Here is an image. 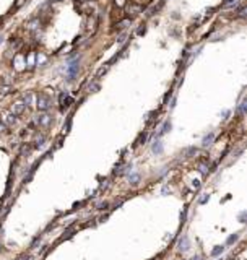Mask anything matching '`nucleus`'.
<instances>
[{"label": "nucleus", "instance_id": "obj_1", "mask_svg": "<svg viewBox=\"0 0 247 260\" xmlns=\"http://www.w3.org/2000/svg\"><path fill=\"white\" fill-rule=\"evenodd\" d=\"M36 107H38V111H47L50 107V99L46 95H39L38 96V103H36Z\"/></svg>", "mask_w": 247, "mask_h": 260}, {"label": "nucleus", "instance_id": "obj_2", "mask_svg": "<svg viewBox=\"0 0 247 260\" xmlns=\"http://www.w3.org/2000/svg\"><path fill=\"white\" fill-rule=\"evenodd\" d=\"M72 103H73V98L68 96L67 93H62V95H60V109H62V111L68 109Z\"/></svg>", "mask_w": 247, "mask_h": 260}, {"label": "nucleus", "instance_id": "obj_3", "mask_svg": "<svg viewBox=\"0 0 247 260\" xmlns=\"http://www.w3.org/2000/svg\"><path fill=\"white\" fill-rule=\"evenodd\" d=\"M50 122H52V117H50V115H47V114H42V115H39V117L36 119V124L41 125V127H47Z\"/></svg>", "mask_w": 247, "mask_h": 260}, {"label": "nucleus", "instance_id": "obj_4", "mask_svg": "<svg viewBox=\"0 0 247 260\" xmlns=\"http://www.w3.org/2000/svg\"><path fill=\"white\" fill-rule=\"evenodd\" d=\"M177 247H179V250H182V252H185V250H189L190 249V241H189V237L187 236H182L179 239V244H177Z\"/></svg>", "mask_w": 247, "mask_h": 260}, {"label": "nucleus", "instance_id": "obj_5", "mask_svg": "<svg viewBox=\"0 0 247 260\" xmlns=\"http://www.w3.org/2000/svg\"><path fill=\"white\" fill-rule=\"evenodd\" d=\"M23 60H26V57L23 55V54H18L15 59H13V63H15V68L18 70V72H21L25 67H23Z\"/></svg>", "mask_w": 247, "mask_h": 260}, {"label": "nucleus", "instance_id": "obj_6", "mask_svg": "<svg viewBox=\"0 0 247 260\" xmlns=\"http://www.w3.org/2000/svg\"><path fill=\"white\" fill-rule=\"evenodd\" d=\"M26 109V106L23 103H16V104H13V114L15 115H20V114H23Z\"/></svg>", "mask_w": 247, "mask_h": 260}, {"label": "nucleus", "instance_id": "obj_7", "mask_svg": "<svg viewBox=\"0 0 247 260\" xmlns=\"http://www.w3.org/2000/svg\"><path fill=\"white\" fill-rule=\"evenodd\" d=\"M16 120H18V117H16L15 114H8V115L5 117V122H3V124H5V127H10V125L15 124Z\"/></svg>", "mask_w": 247, "mask_h": 260}, {"label": "nucleus", "instance_id": "obj_8", "mask_svg": "<svg viewBox=\"0 0 247 260\" xmlns=\"http://www.w3.org/2000/svg\"><path fill=\"white\" fill-rule=\"evenodd\" d=\"M213 140H215V133H208V135L203 137L202 145H203V146H208V145H212V143H213Z\"/></svg>", "mask_w": 247, "mask_h": 260}, {"label": "nucleus", "instance_id": "obj_9", "mask_svg": "<svg viewBox=\"0 0 247 260\" xmlns=\"http://www.w3.org/2000/svg\"><path fill=\"white\" fill-rule=\"evenodd\" d=\"M153 151H155V153H161V151H163V145H161L159 142H155V145H153Z\"/></svg>", "mask_w": 247, "mask_h": 260}, {"label": "nucleus", "instance_id": "obj_10", "mask_svg": "<svg viewBox=\"0 0 247 260\" xmlns=\"http://www.w3.org/2000/svg\"><path fill=\"white\" fill-rule=\"evenodd\" d=\"M223 250H224V247H223V245H218L216 249H213V250H212V255H213V257H215V255H220Z\"/></svg>", "mask_w": 247, "mask_h": 260}, {"label": "nucleus", "instance_id": "obj_11", "mask_svg": "<svg viewBox=\"0 0 247 260\" xmlns=\"http://www.w3.org/2000/svg\"><path fill=\"white\" fill-rule=\"evenodd\" d=\"M31 101H33V95L30 93V95H26V96H25V103H23V104H25V106H30V104H31Z\"/></svg>", "mask_w": 247, "mask_h": 260}, {"label": "nucleus", "instance_id": "obj_12", "mask_svg": "<svg viewBox=\"0 0 247 260\" xmlns=\"http://www.w3.org/2000/svg\"><path fill=\"white\" fill-rule=\"evenodd\" d=\"M128 23H130V20H124V21H120V23L117 25V30H124V28H125Z\"/></svg>", "mask_w": 247, "mask_h": 260}, {"label": "nucleus", "instance_id": "obj_13", "mask_svg": "<svg viewBox=\"0 0 247 260\" xmlns=\"http://www.w3.org/2000/svg\"><path fill=\"white\" fill-rule=\"evenodd\" d=\"M169 128H171V124H169V122H166V124L163 125V130H161V133H159V135H164V133L168 132Z\"/></svg>", "mask_w": 247, "mask_h": 260}, {"label": "nucleus", "instance_id": "obj_14", "mask_svg": "<svg viewBox=\"0 0 247 260\" xmlns=\"http://www.w3.org/2000/svg\"><path fill=\"white\" fill-rule=\"evenodd\" d=\"M34 68V55H30V65H28V70H33Z\"/></svg>", "mask_w": 247, "mask_h": 260}, {"label": "nucleus", "instance_id": "obj_15", "mask_svg": "<svg viewBox=\"0 0 247 260\" xmlns=\"http://www.w3.org/2000/svg\"><path fill=\"white\" fill-rule=\"evenodd\" d=\"M138 179H140L138 174H132V176H130V182H132V184H137V182H138Z\"/></svg>", "mask_w": 247, "mask_h": 260}, {"label": "nucleus", "instance_id": "obj_16", "mask_svg": "<svg viewBox=\"0 0 247 260\" xmlns=\"http://www.w3.org/2000/svg\"><path fill=\"white\" fill-rule=\"evenodd\" d=\"M42 146H44V138L38 140V142H36V145H34V148H42Z\"/></svg>", "mask_w": 247, "mask_h": 260}, {"label": "nucleus", "instance_id": "obj_17", "mask_svg": "<svg viewBox=\"0 0 247 260\" xmlns=\"http://www.w3.org/2000/svg\"><path fill=\"white\" fill-rule=\"evenodd\" d=\"M237 239H239V236H237V234H234V236H231V237H229V239H228V244H232V242H236Z\"/></svg>", "mask_w": 247, "mask_h": 260}, {"label": "nucleus", "instance_id": "obj_18", "mask_svg": "<svg viewBox=\"0 0 247 260\" xmlns=\"http://www.w3.org/2000/svg\"><path fill=\"white\" fill-rule=\"evenodd\" d=\"M8 91H10V86H3V88H0V95H7Z\"/></svg>", "mask_w": 247, "mask_h": 260}, {"label": "nucleus", "instance_id": "obj_19", "mask_svg": "<svg viewBox=\"0 0 247 260\" xmlns=\"http://www.w3.org/2000/svg\"><path fill=\"white\" fill-rule=\"evenodd\" d=\"M25 2H26V0H16V3H15V7H13V8H15V10H16V8H20V7L23 5Z\"/></svg>", "mask_w": 247, "mask_h": 260}, {"label": "nucleus", "instance_id": "obj_20", "mask_svg": "<svg viewBox=\"0 0 247 260\" xmlns=\"http://www.w3.org/2000/svg\"><path fill=\"white\" fill-rule=\"evenodd\" d=\"M106 72H107V65H106V67H101V68H99V72H98V77H101L103 73H106Z\"/></svg>", "mask_w": 247, "mask_h": 260}, {"label": "nucleus", "instance_id": "obj_21", "mask_svg": "<svg viewBox=\"0 0 247 260\" xmlns=\"http://www.w3.org/2000/svg\"><path fill=\"white\" fill-rule=\"evenodd\" d=\"M107 208V202H103V203H98V210H104Z\"/></svg>", "mask_w": 247, "mask_h": 260}, {"label": "nucleus", "instance_id": "obj_22", "mask_svg": "<svg viewBox=\"0 0 247 260\" xmlns=\"http://www.w3.org/2000/svg\"><path fill=\"white\" fill-rule=\"evenodd\" d=\"M193 153H197V150H195V148H189L185 151V155H193Z\"/></svg>", "mask_w": 247, "mask_h": 260}, {"label": "nucleus", "instance_id": "obj_23", "mask_svg": "<svg viewBox=\"0 0 247 260\" xmlns=\"http://www.w3.org/2000/svg\"><path fill=\"white\" fill-rule=\"evenodd\" d=\"M115 5H117V7H124V5H125V0H115Z\"/></svg>", "mask_w": 247, "mask_h": 260}, {"label": "nucleus", "instance_id": "obj_24", "mask_svg": "<svg viewBox=\"0 0 247 260\" xmlns=\"http://www.w3.org/2000/svg\"><path fill=\"white\" fill-rule=\"evenodd\" d=\"M200 171L203 172V174H207V166L205 164H200Z\"/></svg>", "mask_w": 247, "mask_h": 260}, {"label": "nucleus", "instance_id": "obj_25", "mask_svg": "<svg viewBox=\"0 0 247 260\" xmlns=\"http://www.w3.org/2000/svg\"><path fill=\"white\" fill-rule=\"evenodd\" d=\"M192 185L195 187V189H198V187H200V182H198V180H192Z\"/></svg>", "mask_w": 247, "mask_h": 260}, {"label": "nucleus", "instance_id": "obj_26", "mask_svg": "<svg viewBox=\"0 0 247 260\" xmlns=\"http://www.w3.org/2000/svg\"><path fill=\"white\" fill-rule=\"evenodd\" d=\"M245 15V8H244V7H242V8L241 10H239V16H244Z\"/></svg>", "mask_w": 247, "mask_h": 260}, {"label": "nucleus", "instance_id": "obj_27", "mask_svg": "<svg viewBox=\"0 0 247 260\" xmlns=\"http://www.w3.org/2000/svg\"><path fill=\"white\" fill-rule=\"evenodd\" d=\"M207 200H208V195H205V197H203V198L200 200V203H205V202H207Z\"/></svg>", "mask_w": 247, "mask_h": 260}, {"label": "nucleus", "instance_id": "obj_28", "mask_svg": "<svg viewBox=\"0 0 247 260\" xmlns=\"http://www.w3.org/2000/svg\"><path fill=\"white\" fill-rule=\"evenodd\" d=\"M190 260H202L200 257H193V258H190Z\"/></svg>", "mask_w": 247, "mask_h": 260}, {"label": "nucleus", "instance_id": "obj_29", "mask_svg": "<svg viewBox=\"0 0 247 260\" xmlns=\"http://www.w3.org/2000/svg\"><path fill=\"white\" fill-rule=\"evenodd\" d=\"M229 2H232V0H224V3H226V5H228Z\"/></svg>", "mask_w": 247, "mask_h": 260}, {"label": "nucleus", "instance_id": "obj_30", "mask_svg": "<svg viewBox=\"0 0 247 260\" xmlns=\"http://www.w3.org/2000/svg\"><path fill=\"white\" fill-rule=\"evenodd\" d=\"M52 2H60V0H52Z\"/></svg>", "mask_w": 247, "mask_h": 260}, {"label": "nucleus", "instance_id": "obj_31", "mask_svg": "<svg viewBox=\"0 0 247 260\" xmlns=\"http://www.w3.org/2000/svg\"><path fill=\"white\" fill-rule=\"evenodd\" d=\"M0 250H2V245H0Z\"/></svg>", "mask_w": 247, "mask_h": 260}, {"label": "nucleus", "instance_id": "obj_32", "mask_svg": "<svg viewBox=\"0 0 247 260\" xmlns=\"http://www.w3.org/2000/svg\"><path fill=\"white\" fill-rule=\"evenodd\" d=\"M0 42H2V38H0Z\"/></svg>", "mask_w": 247, "mask_h": 260}]
</instances>
